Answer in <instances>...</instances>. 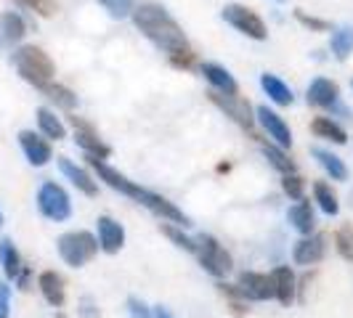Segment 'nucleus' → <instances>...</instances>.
I'll list each match as a JSON object with an SVG mask.
<instances>
[{"label":"nucleus","mask_w":353,"mask_h":318,"mask_svg":"<svg viewBox=\"0 0 353 318\" xmlns=\"http://www.w3.org/2000/svg\"><path fill=\"white\" fill-rule=\"evenodd\" d=\"M202 74H205V80L218 93H226V96H236L239 93V85H236V80L229 74V70H223L218 64H202Z\"/></svg>","instance_id":"nucleus-18"},{"label":"nucleus","mask_w":353,"mask_h":318,"mask_svg":"<svg viewBox=\"0 0 353 318\" xmlns=\"http://www.w3.org/2000/svg\"><path fill=\"white\" fill-rule=\"evenodd\" d=\"M330 51L337 61H345L353 53V27H337L332 30V40H330Z\"/></svg>","instance_id":"nucleus-25"},{"label":"nucleus","mask_w":353,"mask_h":318,"mask_svg":"<svg viewBox=\"0 0 353 318\" xmlns=\"http://www.w3.org/2000/svg\"><path fill=\"white\" fill-rule=\"evenodd\" d=\"M8 302H11V289L0 284V318H8Z\"/></svg>","instance_id":"nucleus-40"},{"label":"nucleus","mask_w":353,"mask_h":318,"mask_svg":"<svg viewBox=\"0 0 353 318\" xmlns=\"http://www.w3.org/2000/svg\"><path fill=\"white\" fill-rule=\"evenodd\" d=\"M77 316L80 318H101V310H99V305H96V300H93L90 295L80 297V302H77Z\"/></svg>","instance_id":"nucleus-37"},{"label":"nucleus","mask_w":353,"mask_h":318,"mask_svg":"<svg viewBox=\"0 0 353 318\" xmlns=\"http://www.w3.org/2000/svg\"><path fill=\"white\" fill-rule=\"evenodd\" d=\"M282 189H284V194L290 196V199H298V202H301L305 183H303V178H298V176H292V173H290V176H284Z\"/></svg>","instance_id":"nucleus-36"},{"label":"nucleus","mask_w":353,"mask_h":318,"mask_svg":"<svg viewBox=\"0 0 353 318\" xmlns=\"http://www.w3.org/2000/svg\"><path fill=\"white\" fill-rule=\"evenodd\" d=\"M263 157L279 170V173H284V176H290V173H295V162L284 154L282 149H276V146H268L265 143L263 146Z\"/></svg>","instance_id":"nucleus-30"},{"label":"nucleus","mask_w":353,"mask_h":318,"mask_svg":"<svg viewBox=\"0 0 353 318\" xmlns=\"http://www.w3.org/2000/svg\"><path fill=\"white\" fill-rule=\"evenodd\" d=\"M27 35V21L17 11H6L0 14V48H14L21 43V37Z\"/></svg>","instance_id":"nucleus-16"},{"label":"nucleus","mask_w":353,"mask_h":318,"mask_svg":"<svg viewBox=\"0 0 353 318\" xmlns=\"http://www.w3.org/2000/svg\"><path fill=\"white\" fill-rule=\"evenodd\" d=\"M159 231H162V233H165V236H168V239H170L176 247L186 249V252H196L194 239H189V236H186V233H183L181 229H176V226H168V223H162V226H159Z\"/></svg>","instance_id":"nucleus-31"},{"label":"nucleus","mask_w":353,"mask_h":318,"mask_svg":"<svg viewBox=\"0 0 353 318\" xmlns=\"http://www.w3.org/2000/svg\"><path fill=\"white\" fill-rule=\"evenodd\" d=\"M311 154L316 157V162L324 167V173L332 178V180H345V178H348V167H345V162H343L340 157H335L332 151H327V149H314Z\"/></svg>","instance_id":"nucleus-23"},{"label":"nucleus","mask_w":353,"mask_h":318,"mask_svg":"<svg viewBox=\"0 0 353 318\" xmlns=\"http://www.w3.org/2000/svg\"><path fill=\"white\" fill-rule=\"evenodd\" d=\"M43 93L51 98L56 106H61V109H67V112H72L74 106H77V96L72 93L70 88H64V85H56V83H48L46 88H43Z\"/></svg>","instance_id":"nucleus-28"},{"label":"nucleus","mask_w":353,"mask_h":318,"mask_svg":"<svg viewBox=\"0 0 353 318\" xmlns=\"http://www.w3.org/2000/svg\"><path fill=\"white\" fill-rule=\"evenodd\" d=\"M196 255H199L202 268H205L208 273H212L215 279H223V276L231 271V265H234L231 263L229 252L221 247L212 236H208V233L199 236V242H196Z\"/></svg>","instance_id":"nucleus-7"},{"label":"nucleus","mask_w":353,"mask_h":318,"mask_svg":"<svg viewBox=\"0 0 353 318\" xmlns=\"http://www.w3.org/2000/svg\"><path fill=\"white\" fill-rule=\"evenodd\" d=\"M21 8H27V11H35L37 17H46L51 19L56 11H59V6H56V0H17Z\"/></svg>","instance_id":"nucleus-33"},{"label":"nucleus","mask_w":353,"mask_h":318,"mask_svg":"<svg viewBox=\"0 0 353 318\" xmlns=\"http://www.w3.org/2000/svg\"><path fill=\"white\" fill-rule=\"evenodd\" d=\"M340 101V85L335 80H327V77H316L311 85H308V104L319 106V109H335Z\"/></svg>","instance_id":"nucleus-13"},{"label":"nucleus","mask_w":353,"mask_h":318,"mask_svg":"<svg viewBox=\"0 0 353 318\" xmlns=\"http://www.w3.org/2000/svg\"><path fill=\"white\" fill-rule=\"evenodd\" d=\"M314 196H316L319 207H321V212H327V215H337L340 212V202H337L335 191L327 186V183H314Z\"/></svg>","instance_id":"nucleus-29"},{"label":"nucleus","mask_w":353,"mask_h":318,"mask_svg":"<svg viewBox=\"0 0 353 318\" xmlns=\"http://www.w3.org/2000/svg\"><path fill=\"white\" fill-rule=\"evenodd\" d=\"M0 226H3V212H0Z\"/></svg>","instance_id":"nucleus-42"},{"label":"nucleus","mask_w":353,"mask_h":318,"mask_svg":"<svg viewBox=\"0 0 353 318\" xmlns=\"http://www.w3.org/2000/svg\"><path fill=\"white\" fill-rule=\"evenodd\" d=\"M101 6L109 11V17L112 19H125L133 14L136 0H101Z\"/></svg>","instance_id":"nucleus-34"},{"label":"nucleus","mask_w":353,"mask_h":318,"mask_svg":"<svg viewBox=\"0 0 353 318\" xmlns=\"http://www.w3.org/2000/svg\"><path fill=\"white\" fill-rule=\"evenodd\" d=\"M72 125H74V130H77V136H74V141L77 146L93 159H106L112 154V149L101 143V138L96 136V130H93V125L85 123V120H80V117H72Z\"/></svg>","instance_id":"nucleus-10"},{"label":"nucleus","mask_w":353,"mask_h":318,"mask_svg":"<svg viewBox=\"0 0 353 318\" xmlns=\"http://www.w3.org/2000/svg\"><path fill=\"white\" fill-rule=\"evenodd\" d=\"M40 292H43V297L51 302L53 308H61L64 305V297H67V292H64V279L56 273V271H46V273H40Z\"/></svg>","instance_id":"nucleus-19"},{"label":"nucleus","mask_w":353,"mask_h":318,"mask_svg":"<svg viewBox=\"0 0 353 318\" xmlns=\"http://www.w3.org/2000/svg\"><path fill=\"white\" fill-rule=\"evenodd\" d=\"M261 85H263L265 96L274 101V104L279 106H290L292 101H295V96H292V90H290V85H284L282 80L276 77V74H261Z\"/></svg>","instance_id":"nucleus-20"},{"label":"nucleus","mask_w":353,"mask_h":318,"mask_svg":"<svg viewBox=\"0 0 353 318\" xmlns=\"http://www.w3.org/2000/svg\"><path fill=\"white\" fill-rule=\"evenodd\" d=\"M37 210L43 212L48 220H56V223H61V220H67L72 215V202H70V194L59 186V183H43L40 186V191H37Z\"/></svg>","instance_id":"nucleus-5"},{"label":"nucleus","mask_w":353,"mask_h":318,"mask_svg":"<svg viewBox=\"0 0 353 318\" xmlns=\"http://www.w3.org/2000/svg\"><path fill=\"white\" fill-rule=\"evenodd\" d=\"M59 170H61V173H64L67 178H70L72 183H74V186H77V189H80V191H83L85 196H96V194H99V183H96V180H93V178H90L88 173L83 170V167H77L72 159L59 157Z\"/></svg>","instance_id":"nucleus-17"},{"label":"nucleus","mask_w":353,"mask_h":318,"mask_svg":"<svg viewBox=\"0 0 353 318\" xmlns=\"http://www.w3.org/2000/svg\"><path fill=\"white\" fill-rule=\"evenodd\" d=\"M19 143H21V151H24L27 162L35 165V167L48 165V159L53 157L51 143L46 141V138H40L32 130H21V133H19Z\"/></svg>","instance_id":"nucleus-11"},{"label":"nucleus","mask_w":353,"mask_h":318,"mask_svg":"<svg viewBox=\"0 0 353 318\" xmlns=\"http://www.w3.org/2000/svg\"><path fill=\"white\" fill-rule=\"evenodd\" d=\"M324 255H327V236L324 233L301 239L295 244V252H292V257H295L298 265H316L319 260H324Z\"/></svg>","instance_id":"nucleus-15"},{"label":"nucleus","mask_w":353,"mask_h":318,"mask_svg":"<svg viewBox=\"0 0 353 318\" xmlns=\"http://www.w3.org/2000/svg\"><path fill=\"white\" fill-rule=\"evenodd\" d=\"M96 252H99V242L88 231H70L59 236V255L70 268H83L96 257Z\"/></svg>","instance_id":"nucleus-4"},{"label":"nucleus","mask_w":353,"mask_h":318,"mask_svg":"<svg viewBox=\"0 0 353 318\" xmlns=\"http://www.w3.org/2000/svg\"><path fill=\"white\" fill-rule=\"evenodd\" d=\"M96 226H99V247L104 249L106 255H114V252L123 249L125 229L117 220H112L109 215H101V218L96 220Z\"/></svg>","instance_id":"nucleus-14"},{"label":"nucleus","mask_w":353,"mask_h":318,"mask_svg":"<svg viewBox=\"0 0 353 318\" xmlns=\"http://www.w3.org/2000/svg\"><path fill=\"white\" fill-rule=\"evenodd\" d=\"M311 130L316 133L319 138H327V141H335V143H345V141H348L345 130H343V127H340L337 123H332L330 117H316V120L311 123Z\"/></svg>","instance_id":"nucleus-27"},{"label":"nucleus","mask_w":353,"mask_h":318,"mask_svg":"<svg viewBox=\"0 0 353 318\" xmlns=\"http://www.w3.org/2000/svg\"><path fill=\"white\" fill-rule=\"evenodd\" d=\"M128 313H130V318H154L152 310L146 308V302L139 297H128Z\"/></svg>","instance_id":"nucleus-39"},{"label":"nucleus","mask_w":353,"mask_h":318,"mask_svg":"<svg viewBox=\"0 0 353 318\" xmlns=\"http://www.w3.org/2000/svg\"><path fill=\"white\" fill-rule=\"evenodd\" d=\"M236 289H239V295H242L245 300H271V297H276L274 276L252 273V271H245V273L239 276Z\"/></svg>","instance_id":"nucleus-9"},{"label":"nucleus","mask_w":353,"mask_h":318,"mask_svg":"<svg viewBox=\"0 0 353 318\" xmlns=\"http://www.w3.org/2000/svg\"><path fill=\"white\" fill-rule=\"evenodd\" d=\"M14 67L21 74V80H27L30 85H35L40 90L46 88L48 83H53V74H56L51 56L43 48H37V45H21L14 53Z\"/></svg>","instance_id":"nucleus-3"},{"label":"nucleus","mask_w":353,"mask_h":318,"mask_svg":"<svg viewBox=\"0 0 353 318\" xmlns=\"http://www.w3.org/2000/svg\"><path fill=\"white\" fill-rule=\"evenodd\" d=\"M130 17H133V24L141 30L143 35L168 56L192 48L186 35H183V30H181V24L159 3H141V6L133 8Z\"/></svg>","instance_id":"nucleus-2"},{"label":"nucleus","mask_w":353,"mask_h":318,"mask_svg":"<svg viewBox=\"0 0 353 318\" xmlns=\"http://www.w3.org/2000/svg\"><path fill=\"white\" fill-rule=\"evenodd\" d=\"M0 263H3V271H6L8 279H17L19 273H21V268H24L11 239H3V242H0Z\"/></svg>","instance_id":"nucleus-26"},{"label":"nucleus","mask_w":353,"mask_h":318,"mask_svg":"<svg viewBox=\"0 0 353 318\" xmlns=\"http://www.w3.org/2000/svg\"><path fill=\"white\" fill-rule=\"evenodd\" d=\"M295 19L301 21L305 30H314V32H330V30H332V24H330V21L316 19V17H308V14L301 11V8H295Z\"/></svg>","instance_id":"nucleus-35"},{"label":"nucleus","mask_w":353,"mask_h":318,"mask_svg":"<svg viewBox=\"0 0 353 318\" xmlns=\"http://www.w3.org/2000/svg\"><path fill=\"white\" fill-rule=\"evenodd\" d=\"M335 247L343 260H351L353 263V229L351 226H343V229L335 233Z\"/></svg>","instance_id":"nucleus-32"},{"label":"nucleus","mask_w":353,"mask_h":318,"mask_svg":"<svg viewBox=\"0 0 353 318\" xmlns=\"http://www.w3.org/2000/svg\"><path fill=\"white\" fill-rule=\"evenodd\" d=\"M287 220L295 226V229L301 231V233H314V229H316V218H314V210H311V204L308 202H298L295 207H290V212H287Z\"/></svg>","instance_id":"nucleus-22"},{"label":"nucleus","mask_w":353,"mask_h":318,"mask_svg":"<svg viewBox=\"0 0 353 318\" xmlns=\"http://www.w3.org/2000/svg\"><path fill=\"white\" fill-rule=\"evenodd\" d=\"M157 318H173V316H170V313H168V310L159 305V308H157Z\"/></svg>","instance_id":"nucleus-41"},{"label":"nucleus","mask_w":353,"mask_h":318,"mask_svg":"<svg viewBox=\"0 0 353 318\" xmlns=\"http://www.w3.org/2000/svg\"><path fill=\"white\" fill-rule=\"evenodd\" d=\"M90 167L96 170V176L104 180L106 186H112L114 191H120V194L130 196V199H136L139 204H143L146 210H152L157 218H162V220H170V223H178L181 229L183 226H192L189 223V218L183 215V212L178 210L173 202H168L165 196L154 194V191H149V189H141L139 183H133V180H128V178L123 176V173H117L114 167H109L104 159H93L88 157Z\"/></svg>","instance_id":"nucleus-1"},{"label":"nucleus","mask_w":353,"mask_h":318,"mask_svg":"<svg viewBox=\"0 0 353 318\" xmlns=\"http://www.w3.org/2000/svg\"><path fill=\"white\" fill-rule=\"evenodd\" d=\"M271 276H274V286H276V300L282 302V305H290V302L295 300V284H298L295 273L287 265H282Z\"/></svg>","instance_id":"nucleus-21"},{"label":"nucleus","mask_w":353,"mask_h":318,"mask_svg":"<svg viewBox=\"0 0 353 318\" xmlns=\"http://www.w3.org/2000/svg\"><path fill=\"white\" fill-rule=\"evenodd\" d=\"M170 59V64L173 67H178V70H192V64H194V51L192 48H186V51H178V53H173V56H168Z\"/></svg>","instance_id":"nucleus-38"},{"label":"nucleus","mask_w":353,"mask_h":318,"mask_svg":"<svg viewBox=\"0 0 353 318\" xmlns=\"http://www.w3.org/2000/svg\"><path fill=\"white\" fill-rule=\"evenodd\" d=\"M221 17H223V21H229L236 32L252 37V40H265V37H268V30H265L263 19L258 17L252 8H248V6L231 3V6H226V8L221 11Z\"/></svg>","instance_id":"nucleus-6"},{"label":"nucleus","mask_w":353,"mask_h":318,"mask_svg":"<svg viewBox=\"0 0 353 318\" xmlns=\"http://www.w3.org/2000/svg\"><path fill=\"white\" fill-rule=\"evenodd\" d=\"M37 125H40L43 136H48V138H53V141L67 138V127H64V123L53 114L51 109H46V106H40V109H37Z\"/></svg>","instance_id":"nucleus-24"},{"label":"nucleus","mask_w":353,"mask_h":318,"mask_svg":"<svg viewBox=\"0 0 353 318\" xmlns=\"http://www.w3.org/2000/svg\"><path fill=\"white\" fill-rule=\"evenodd\" d=\"M255 114H258V120L263 125V130L268 133V138H274L282 149H290V146H292V133H290L287 123H284L276 112H271L268 106H258Z\"/></svg>","instance_id":"nucleus-12"},{"label":"nucleus","mask_w":353,"mask_h":318,"mask_svg":"<svg viewBox=\"0 0 353 318\" xmlns=\"http://www.w3.org/2000/svg\"><path fill=\"white\" fill-rule=\"evenodd\" d=\"M210 96V101L221 112H226L231 120L236 125H242V127H248L252 130V125H255V117H252V106L245 101V98H239V93L236 96H226V93H218V90H210L208 93Z\"/></svg>","instance_id":"nucleus-8"},{"label":"nucleus","mask_w":353,"mask_h":318,"mask_svg":"<svg viewBox=\"0 0 353 318\" xmlns=\"http://www.w3.org/2000/svg\"><path fill=\"white\" fill-rule=\"evenodd\" d=\"M351 85H353V83H351Z\"/></svg>","instance_id":"nucleus-43"}]
</instances>
